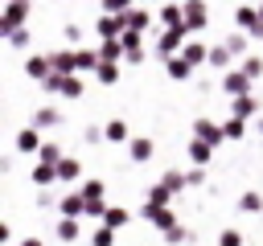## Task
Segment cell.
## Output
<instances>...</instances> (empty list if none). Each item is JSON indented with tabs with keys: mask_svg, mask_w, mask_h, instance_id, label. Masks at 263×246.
I'll use <instances>...</instances> for the list:
<instances>
[{
	"mask_svg": "<svg viewBox=\"0 0 263 246\" xmlns=\"http://www.w3.org/2000/svg\"><path fill=\"white\" fill-rule=\"evenodd\" d=\"M255 25H259V4H234V29L251 33Z\"/></svg>",
	"mask_w": 263,
	"mask_h": 246,
	"instance_id": "9a60e30c",
	"label": "cell"
},
{
	"mask_svg": "<svg viewBox=\"0 0 263 246\" xmlns=\"http://www.w3.org/2000/svg\"><path fill=\"white\" fill-rule=\"evenodd\" d=\"M259 115H263V102H259L255 94H247V98H234V102H230V119H242V123H247V119H259Z\"/></svg>",
	"mask_w": 263,
	"mask_h": 246,
	"instance_id": "8fae6325",
	"label": "cell"
},
{
	"mask_svg": "<svg viewBox=\"0 0 263 246\" xmlns=\"http://www.w3.org/2000/svg\"><path fill=\"white\" fill-rule=\"evenodd\" d=\"M160 184H164V189H168V193H173V197H177V193H185V189H189V184H185V172H181V168H168V172H164V176H160Z\"/></svg>",
	"mask_w": 263,
	"mask_h": 246,
	"instance_id": "f546056e",
	"label": "cell"
},
{
	"mask_svg": "<svg viewBox=\"0 0 263 246\" xmlns=\"http://www.w3.org/2000/svg\"><path fill=\"white\" fill-rule=\"evenodd\" d=\"M37 189H49L53 180H58V168H49V164H33V176H29Z\"/></svg>",
	"mask_w": 263,
	"mask_h": 246,
	"instance_id": "f1b7e54d",
	"label": "cell"
},
{
	"mask_svg": "<svg viewBox=\"0 0 263 246\" xmlns=\"http://www.w3.org/2000/svg\"><path fill=\"white\" fill-rule=\"evenodd\" d=\"M152 152H156V144H152L148 135H132V144H127V156H132L136 164H148V160H152Z\"/></svg>",
	"mask_w": 263,
	"mask_h": 246,
	"instance_id": "ac0fdd59",
	"label": "cell"
},
{
	"mask_svg": "<svg viewBox=\"0 0 263 246\" xmlns=\"http://www.w3.org/2000/svg\"><path fill=\"white\" fill-rule=\"evenodd\" d=\"M238 70H242V74H247L251 82H259V78H263V53H247Z\"/></svg>",
	"mask_w": 263,
	"mask_h": 246,
	"instance_id": "1f68e13d",
	"label": "cell"
},
{
	"mask_svg": "<svg viewBox=\"0 0 263 246\" xmlns=\"http://www.w3.org/2000/svg\"><path fill=\"white\" fill-rule=\"evenodd\" d=\"M185 41H189V33H185V29H160V37H156V57H160V61L181 57Z\"/></svg>",
	"mask_w": 263,
	"mask_h": 246,
	"instance_id": "7a4b0ae2",
	"label": "cell"
},
{
	"mask_svg": "<svg viewBox=\"0 0 263 246\" xmlns=\"http://www.w3.org/2000/svg\"><path fill=\"white\" fill-rule=\"evenodd\" d=\"M78 193H82L86 205H107V197H103V180H82Z\"/></svg>",
	"mask_w": 263,
	"mask_h": 246,
	"instance_id": "d4e9b609",
	"label": "cell"
},
{
	"mask_svg": "<svg viewBox=\"0 0 263 246\" xmlns=\"http://www.w3.org/2000/svg\"><path fill=\"white\" fill-rule=\"evenodd\" d=\"M29 41H33V33H29V29H16L12 37H4V45H8L12 53H25V49H29Z\"/></svg>",
	"mask_w": 263,
	"mask_h": 246,
	"instance_id": "e575fe53",
	"label": "cell"
},
{
	"mask_svg": "<svg viewBox=\"0 0 263 246\" xmlns=\"http://www.w3.org/2000/svg\"><path fill=\"white\" fill-rule=\"evenodd\" d=\"M255 131H259V135H263V115H259V119H255Z\"/></svg>",
	"mask_w": 263,
	"mask_h": 246,
	"instance_id": "681fc988",
	"label": "cell"
},
{
	"mask_svg": "<svg viewBox=\"0 0 263 246\" xmlns=\"http://www.w3.org/2000/svg\"><path fill=\"white\" fill-rule=\"evenodd\" d=\"M218 246H242V234L238 230H222L218 234Z\"/></svg>",
	"mask_w": 263,
	"mask_h": 246,
	"instance_id": "ee69618b",
	"label": "cell"
},
{
	"mask_svg": "<svg viewBox=\"0 0 263 246\" xmlns=\"http://www.w3.org/2000/svg\"><path fill=\"white\" fill-rule=\"evenodd\" d=\"M62 37H66V45H70V49H82V45H78V41H82V29H78V25H66V29H62Z\"/></svg>",
	"mask_w": 263,
	"mask_h": 246,
	"instance_id": "b9f144b4",
	"label": "cell"
},
{
	"mask_svg": "<svg viewBox=\"0 0 263 246\" xmlns=\"http://www.w3.org/2000/svg\"><path fill=\"white\" fill-rule=\"evenodd\" d=\"M222 131H226V139H242V135H247V123H242V119H226Z\"/></svg>",
	"mask_w": 263,
	"mask_h": 246,
	"instance_id": "60d3db41",
	"label": "cell"
},
{
	"mask_svg": "<svg viewBox=\"0 0 263 246\" xmlns=\"http://www.w3.org/2000/svg\"><path fill=\"white\" fill-rule=\"evenodd\" d=\"M95 78H99L103 86H115V82H119V66H115V61H99V70H95Z\"/></svg>",
	"mask_w": 263,
	"mask_h": 246,
	"instance_id": "8d00e7d4",
	"label": "cell"
},
{
	"mask_svg": "<svg viewBox=\"0 0 263 246\" xmlns=\"http://www.w3.org/2000/svg\"><path fill=\"white\" fill-rule=\"evenodd\" d=\"M33 16V8L25 4V0H12V4H0V41L4 37H12L16 29H29L25 20Z\"/></svg>",
	"mask_w": 263,
	"mask_h": 246,
	"instance_id": "6da1fadb",
	"label": "cell"
},
{
	"mask_svg": "<svg viewBox=\"0 0 263 246\" xmlns=\"http://www.w3.org/2000/svg\"><path fill=\"white\" fill-rule=\"evenodd\" d=\"M230 61H234V53H230L222 41H218V45H210V66H214V70H222V74H226V70H234Z\"/></svg>",
	"mask_w": 263,
	"mask_h": 246,
	"instance_id": "cb8c5ba5",
	"label": "cell"
},
{
	"mask_svg": "<svg viewBox=\"0 0 263 246\" xmlns=\"http://www.w3.org/2000/svg\"><path fill=\"white\" fill-rule=\"evenodd\" d=\"M119 45H123V53H127L123 61H132V66H140V61L148 57V53H144V37H140V33H123V37H119Z\"/></svg>",
	"mask_w": 263,
	"mask_h": 246,
	"instance_id": "2e32d148",
	"label": "cell"
},
{
	"mask_svg": "<svg viewBox=\"0 0 263 246\" xmlns=\"http://www.w3.org/2000/svg\"><path fill=\"white\" fill-rule=\"evenodd\" d=\"M53 234H58L62 246H74V242L82 238V221H74V217H58V221H53Z\"/></svg>",
	"mask_w": 263,
	"mask_h": 246,
	"instance_id": "5bb4252c",
	"label": "cell"
},
{
	"mask_svg": "<svg viewBox=\"0 0 263 246\" xmlns=\"http://www.w3.org/2000/svg\"><path fill=\"white\" fill-rule=\"evenodd\" d=\"M12 148H16L21 156H41V148H45V139H41V131H37L33 123H25V127L16 131V139H12Z\"/></svg>",
	"mask_w": 263,
	"mask_h": 246,
	"instance_id": "277c9868",
	"label": "cell"
},
{
	"mask_svg": "<svg viewBox=\"0 0 263 246\" xmlns=\"http://www.w3.org/2000/svg\"><path fill=\"white\" fill-rule=\"evenodd\" d=\"M62 119H66V115H62L58 107H37V111L29 115V123H33L37 131H53V127H62Z\"/></svg>",
	"mask_w": 263,
	"mask_h": 246,
	"instance_id": "7c38bea8",
	"label": "cell"
},
{
	"mask_svg": "<svg viewBox=\"0 0 263 246\" xmlns=\"http://www.w3.org/2000/svg\"><path fill=\"white\" fill-rule=\"evenodd\" d=\"M189 238H193V230H189V225H173V230L164 234V246H185Z\"/></svg>",
	"mask_w": 263,
	"mask_h": 246,
	"instance_id": "74e56055",
	"label": "cell"
},
{
	"mask_svg": "<svg viewBox=\"0 0 263 246\" xmlns=\"http://www.w3.org/2000/svg\"><path fill=\"white\" fill-rule=\"evenodd\" d=\"M259 20H263V4H259Z\"/></svg>",
	"mask_w": 263,
	"mask_h": 246,
	"instance_id": "f907efd6",
	"label": "cell"
},
{
	"mask_svg": "<svg viewBox=\"0 0 263 246\" xmlns=\"http://www.w3.org/2000/svg\"><path fill=\"white\" fill-rule=\"evenodd\" d=\"M205 25H210V4H201V0L185 4V33H201Z\"/></svg>",
	"mask_w": 263,
	"mask_h": 246,
	"instance_id": "ba28073f",
	"label": "cell"
},
{
	"mask_svg": "<svg viewBox=\"0 0 263 246\" xmlns=\"http://www.w3.org/2000/svg\"><path fill=\"white\" fill-rule=\"evenodd\" d=\"M99 57L119 66V57H127V53H123V45H119V41H99Z\"/></svg>",
	"mask_w": 263,
	"mask_h": 246,
	"instance_id": "d590c367",
	"label": "cell"
},
{
	"mask_svg": "<svg viewBox=\"0 0 263 246\" xmlns=\"http://www.w3.org/2000/svg\"><path fill=\"white\" fill-rule=\"evenodd\" d=\"M140 217H144L152 230H160V234H168L173 225H181V221H177V213H173V209H160V205H144V209H140Z\"/></svg>",
	"mask_w": 263,
	"mask_h": 246,
	"instance_id": "5b68a950",
	"label": "cell"
},
{
	"mask_svg": "<svg viewBox=\"0 0 263 246\" xmlns=\"http://www.w3.org/2000/svg\"><path fill=\"white\" fill-rule=\"evenodd\" d=\"M90 246H115V230H107V225H95V234H90Z\"/></svg>",
	"mask_w": 263,
	"mask_h": 246,
	"instance_id": "f35d334b",
	"label": "cell"
},
{
	"mask_svg": "<svg viewBox=\"0 0 263 246\" xmlns=\"http://www.w3.org/2000/svg\"><path fill=\"white\" fill-rule=\"evenodd\" d=\"M193 139L218 148V144H226V131H222V123H214V119H193Z\"/></svg>",
	"mask_w": 263,
	"mask_h": 246,
	"instance_id": "8992f818",
	"label": "cell"
},
{
	"mask_svg": "<svg viewBox=\"0 0 263 246\" xmlns=\"http://www.w3.org/2000/svg\"><path fill=\"white\" fill-rule=\"evenodd\" d=\"M185 156H189V164H193V168H205V164H210V156H214V148H210V144H201V139H189Z\"/></svg>",
	"mask_w": 263,
	"mask_h": 246,
	"instance_id": "7402d4cb",
	"label": "cell"
},
{
	"mask_svg": "<svg viewBox=\"0 0 263 246\" xmlns=\"http://www.w3.org/2000/svg\"><path fill=\"white\" fill-rule=\"evenodd\" d=\"M58 217H74V221L86 217V201H82L78 189H74V193H62V201H58Z\"/></svg>",
	"mask_w": 263,
	"mask_h": 246,
	"instance_id": "9c48e42d",
	"label": "cell"
},
{
	"mask_svg": "<svg viewBox=\"0 0 263 246\" xmlns=\"http://www.w3.org/2000/svg\"><path fill=\"white\" fill-rule=\"evenodd\" d=\"M25 74L41 86L49 74H53V66H49V53H33V57H25Z\"/></svg>",
	"mask_w": 263,
	"mask_h": 246,
	"instance_id": "4fadbf2b",
	"label": "cell"
},
{
	"mask_svg": "<svg viewBox=\"0 0 263 246\" xmlns=\"http://www.w3.org/2000/svg\"><path fill=\"white\" fill-rule=\"evenodd\" d=\"M99 49H78V74H95L99 70Z\"/></svg>",
	"mask_w": 263,
	"mask_h": 246,
	"instance_id": "d6a6232c",
	"label": "cell"
},
{
	"mask_svg": "<svg viewBox=\"0 0 263 246\" xmlns=\"http://www.w3.org/2000/svg\"><path fill=\"white\" fill-rule=\"evenodd\" d=\"M218 86H222V90L230 94V102H234V98H247L255 82H251V78H247V74H242V70L234 66V70H226V74H222V82H218Z\"/></svg>",
	"mask_w": 263,
	"mask_h": 246,
	"instance_id": "3957f363",
	"label": "cell"
},
{
	"mask_svg": "<svg viewBox=\"0 0 263 246\" xmlns=\"http://www.w3.org/2000/svg\"><path fill=\"white\" fill-rule=\"evenodd\" d=\"M49 66H53V74H78V49H53L49 53Z\"/></svg>",
	"mask_w": 263,
	"mask_h": 246,
	"instance_id": "30bf717a",
	"label": "cell"
},
{
	"mask_svg": "<svg viewBox=\"0 0 263 246\" xmlns=\"http://www.w3.org/2000/svg\"><path fill=\"white\" fill-rule=\"evenodd\" d=\"M123 25H127V33H144V29L152 25V12L136 4V8H127V12H123Z\"/></svg>",
	"mask_w": 263,
	"mask_h": 246,
	"instance_id": "ffe728a7",
	"label": "cell"
},
{
	"mask_svg": "<svg viewBox=\"0 0 263 246\" xmlns=\"http://www.w3.org/2000/svg\"><path fill=\"white\" fill-rule=\"evenodd\" d=\"M95 33H99V41H119V37L127 33V25H123V16H107V12H99Z\"/></svg>",
	"mask_w": 263,
	"mask_h": 246,
	"instance_id": "52a82bcc",
	"label": "cell"
},
{
	"mask_svg": "<svg viewBox=\"0 0 263 246\" xmlns=\"http://www.w3.org/2000/svg\"><path fill=\"white\" fill-rule=\"evenodd\" d=\"M99 139H107L103 127H99V123H86V127H82V144H99Z\"/></svg>",
	"mask_w": 263,
	"mask_h": 246,
	"instance_id": "7bdbcfd3",
	"label": "cell"
},
{
	"mask_svg": "<svg viewBox=\"0 0 263 246\" xmlns=\"http://www.w3.org/2000/svg\"><path fill=\"white\" fill-rule=\"evenodd\" d=\"M222 45H226V49H230L234 57H238V53L247 57V45H251V37H247V33H238V29H230V33L222 37Z\"/></svg>",
	"mask_w": 263,
	"mask_h": 246,
	"instance_id": "484cf974",
	"label": "cell"
},
{
	"mask_svg": "<svg viewBox=\"0 0 263 246\" xmlns=\"http://www.w3.org/2000/svg\"><path fill=\"white\" fill-rule=\"evenodd\" d=\"M247 37H251V41H263V20H259V25H255V29L247 33Z\"/></svg>",
	"mask_w": 263,
	"mask_h": 246,
	"instance_id": "c3c4849f",
	"label": "cell"
},
{
	"mask_svg": "<svg viewBox=\"0 0 263 246\" xmlns=\"http://www.w3.org/2000/svg\"><path fill=\"white\" fill-rule=\"evenodd\" d=\"M127 221H132V213H127L123 205H111V209H107V217H103V225H107V230H115V234H119Z\"/></svg>",
	"mask_w": 263,
	"mask_h": 246,
	"instance_id": "83f0119b",
	"label": "cell"
},
{
	"mask_svg": "<svg viewBox=\"0 0 263 246\" xmlns=\"http://www.w3.org/2000/svg\"><path fill=\"white\" fill-rule=\"evenodd\" d=\"M181 57L197 70L201 61H210V45H205V41H197V37H189V41H185V49H181Z\"/></svg>",
	"mask_w": 263,
	"mask_h": 246,
	"instance_id": "e0dca14e",
	"label": "cell"
},
{
	"mask_svg": "<svg viewBox=\"0 0 263 246\" xmlns=\"http://www.w3.org/2000/svg\"><path fill=\"white\" fill-rule=\"evenodd\" d=\"M0 246H12V225L0 221Z\"/></svg>",
	"mask_w": 263,
	"mask_h": 246,
	"instance_id": "7dc6e473",
	"label": "cell"
},
{
	"mask_svg": "<svg viewBox=\"0 0 263 246\" xmlns=\"http://www.w3.org/2000/svg\"><path fill=\"white\" fill-rule=\"evenodd\" d=\"M37 205H41V209H49V205H58V201H53V193H49V189H41V193H37Z\"/></svg>",
	"mask_w": 263,
	"mask_h": 246,
	"instance_id": "bcb514c9",
	"label": "cell"
},
{
	"mask_svg": "<svg viewBox=\"0 0 263 246\" xmlns=\"http://www.w3.org/2000/svg\"><path fill=\"white\" fill-rule=\"evenodd\" d=\"M164 74H168L173 82H189V78H193V66H189L185 57H168V61H164Z\"/></svg>",
	"mask_w": 263,
	"mask_h": 246,
	"instance_id": "603a6c76",
	"label": "cell"
},
{
	"mask_svg": "<svg viewBox=\"0 0 263 246\" xmlns=\"http://www.w3.org/2000/svg\"><path fill=\"white\" fill-rule=\"evenodd\" d=\"M168 201H173V193L156 180V184H148V197H144V205H160V209H168Z\"/></svg>",
	"mask_w": 263,
	"mask_h": 246,
	"instance_id": "4dcf8cb0",
	"label": "cell"
},
{
	"mask_svg": "<svg viewBox=\"0 0 263 246\" xmlns=\"http://www.w3.org/2000/svg\"><path fill=\"white\" fill-rule=\"evenodd\" d=\"M238 209H242V213H263V193L247 189V193L238 197Z\"/></svg>",
	"mask_w": 263,
	"mask_h": 246,
	"instance_id": "836d02e7",
	"label": "cell"
},
{
	"mask_svg": "<svg viewBox=\"0 0 263 246\" xmlns=\"http://www.w3.org/2000/svg\"><path fill=\"white\" fill-rule=\"evenodd\" d=\"M58 180H62V184H82V160H78V156H66V160L58 164Z\"/></svg>",
	"mask_w": 263,
	"mask_h": 246,
	"instance_id": "d6986e66",
	"label": "cell"
},
{
	"mask_svg": "<svg viewBox=\"0 0 263 246\" xmlns=\"http://www.w3.org/2000/svg\"><path fill=\"white\" fill-rule=\"evenodd\" d=\"M103 135H107V144H132L127 119H107V123H103Z\"/></svg>",
	"mask_w": 263,
	"mask_h": 246,
	"instance_id": "44dd1931",
	"label": "cell"
},
{
	"mask_svg": "<svg viewBox=\"0 0 263 246\" xmlns=\"http://www.w3.org/2000/svg\"><path fill=\"white\" fill-rule=\"evenodd\" d=\"M66 160V152H62V144H53V139H45V148H41V156H37V164H49V168H58Z\"/></svg>",
	"mask_w": 263,
	"mask_h": 246,
	"instance_id": "4316f807",
	"label": "cell"
},
{
	"mask_svg": "<svg viewBox=\"0 0 263 246\" xmlns=\"http://www.w3.org/2000/svg\"><path fill=\"white\" fill-rule=\"evenodd\" d=\"M41 90H45V94H62V90H66V74H49V78L41 82Z\"/></svg>",
	"mask_w": 263,
	"mask_h": 246,
	"instance_id": "ab89813d",
	"label": "cell"
},
{
	"mask_svg": "<svg viewBox=\"0 0 263 246\" xmlns=\"http://www.w3.org/2000/svg\"><path fill=\"white\" fill-rule=\"evenodd\" d=\"M185 184H189V189L205 184V168H189V172H185Z\"/></svg>",
	"mask_w": 263,
	"mask_h": 246,
	"instance_id": "f6af8a7d",
	"label": "cell"
}]
</instances>
